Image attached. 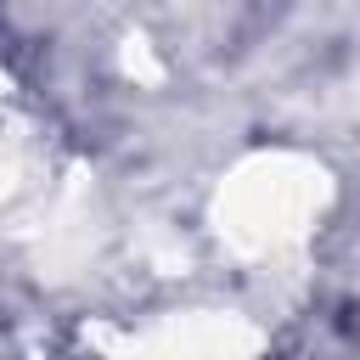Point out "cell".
Masks as SVG:
<instances>
[{"label": "cell", "mask_w": 360, "mask_h": 360, "mask_svg": "<svg viewBox=\"0 0 360 360\" xmlns=\"http://www.w3.org/2000/svg\"><path fill=\"white\" fill-rule=\"evenodd\" d=\"M101 360H264V332L214 304L158 309L129 326H107L96 338Z\"/></svg>", "instance_id": "cell-2"}, {"label": "cell", "mask_w": 360, "mask_h": 360, "mask_svg": "<svg viewBox=\"0 0 360 360\" xmlns=\"http://www.w3.org/2000/svg\"><path fill=\"white\" fill-rule=\"evenodd\" d=\"M326 202H332V174L292 146H270L242 158L219 180L208 219L236 259H276L315 231Z\"/></svg>", "instance_id": "cell-1"}]
</instances>
